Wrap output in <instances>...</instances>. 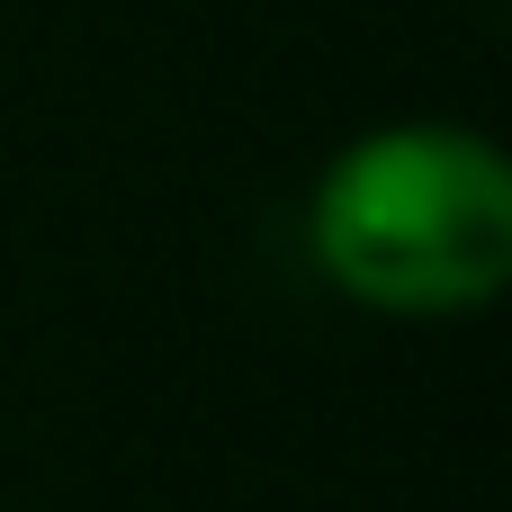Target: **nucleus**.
<instances>
[{
  "mask_svg": "<svg viewBox=\"0 0 512 512\" xmlns=\"http://www.w3.org/2000/svg\"><path fill=\"white\" fill-rule=\"evenodd\" d=\"M306 243L315 270L369 315H477L512 279V162L477 126H378L315 180Z\"/></svg>",
  "mask_w": 512,
  "mask_h": 512,
  "instance_id": "f257e3e1",
  "label": "nucleus"
}]
</instances>
